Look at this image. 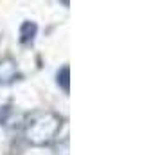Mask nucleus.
I'll return each instance as SVG.
<instances>
[{
  "label": "nucleus",
  "mask_w": 160,
  "mask_h": 155,
  "mask_svg": "<svg viewBox=\"0 0 160 155\" xmlns=\"http://www.w3.org/2000/svg\"><path fill=\"white\" fill-rule=\"evenodd\" d=\"M58 83L63 85V89L68 90V69L63 67V70H61V76H58Z\"/></svg>",
  "instance_id": "f03ea898"
},
{
  "label": "nucleus",
  "mask_w": 160,
  "mask_h": 155,
  "mask_svg": "<svg viewBox=\"0 0 160 155\" xmlns=\"http://www.w3.org/2000/svg\"><path fill=\"white\" fill-rule=\"evenodd\" d=\"M34 33H36V25L31 22H25L22 25V42H29V40H32V36H34Z\"/></svg>",
  "instance_id": "f257e3e1"
}]
</instances>
